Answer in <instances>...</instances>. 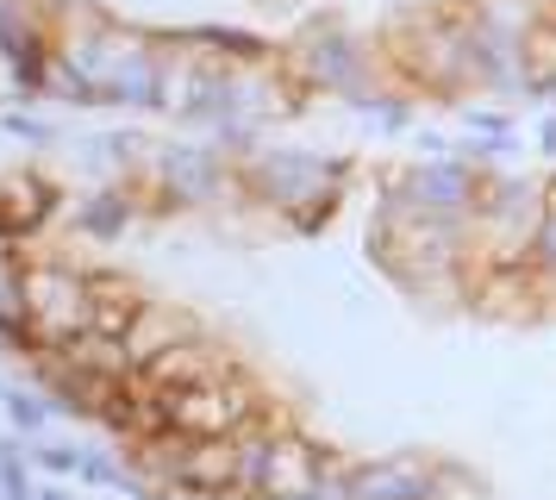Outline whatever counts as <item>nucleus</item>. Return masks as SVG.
<instances>
[{
  "label": "nucleus",
  "instance_id": "17",
  "mask_svg": "<svg viewBox=\"0 0 556 500\" xmlns=\"http://www.w3.org/2000/svg\"><path fill=\"white\" fill-rule=\"evenodd\" d=\"M0 407H7L13 432H45V420H51V400L26 395V388H0Z\"/></svg>",
  "mask_w": 556,
  "mask_h": 500
},
{
  "label": "nucleus",
  "instance_id": "10",
  "mask_svg": "<svg viewBox=\"0 0 556 500\" xmlns=\"http://www.w3.org/2000/svg\"><path fill=\"white\" fill-rule=\"evenodd\" d=\"M331 470V457L313 438H301L294 425H281L276 432V450H269V482H263V500H294L306 495L319 475Z\"/></svg>",
  "mask_w": 556,
  "mask_h": 500
},
{
  "label": "nucleus",
  "instance_id": "22",
  "mask_svg": "<svg viewBox=\"0 0 556 500\" xmlns=\"http://www.w3.org/2000/svg\"><path fill=\"white\" fill-rule=\"evenodd\" d=\"M7 132H13V138H31V145H38V138H51V125H38L31 113H7Z\"/></svg>",
  "mask_w": 556,
  "mask_h": 500
},
{
  "label": "nucleus",
  "instance_id": "15",
  "mask_svg": "<svg viewBox=\"0 0 556 500\" xmlns=\"http://www.w3.org/2000/svg\"><path fill=\"white\" fill-rule=\"evenodd\" d=\"M138 220V200H131V182H113V188H94V195L76 200V232L94 238V245H113L126 238V225Z\"/></svg>",
  "mask_w": 556,
  "mask_h": 500
},
{
  "label": "nucleus",
  "instance_id": "20",
  "mask_svg": "<svg viewBox=\"0 0 556 500\" xmlns=\"http://www.w3.org/2000/svg\"><path fill=\"white\" fill-rule=\"evenodd\" d=\"M31 463H38L45 475H56V482H70V475H81V450L76 445H38Z\"/></svg>",
  "mask_w": 556,
  "mask_h": 500
},
{
  "label": "nucleus",
  "instance_id": "1",
  "mask_svg": "<svg viewBox=\"0 0 556 500\" xmlns=\"http://www.w3.org/2000/svg\"><path fill=\"white\" fill-rule=\"evenodd\" d=\"M238 182L244 195L263 200L269 213L294 225V232H319L331 220V207L344 200L351 163L331 150H281V145H256L251 157H238Z\"/></svg>",
  "mask_w": 556,
  "mask_h": 500
},
{
  "label": "nucleus",
  "instance_id": "11",
  "mask_svg": "<svg viewBox=\"0 0 556 500\" xmlns=\"http://www.w3.org/2000/svg\"><path fill=\"white\" fill-rule=\"evenodd\" d=\"M56 220V188L45 182L38 170H13L0 175V225H7V238L20 245V238H31L38 225Z\"/></svg>",
  "mask_w": 556,
  "mask_h": 500
},
{
  "label": "nucleus",
  "instance_id": "4",
  "mask_svg": "<svg viewBox=\"0 0 556 500\" xmlns=\"http://www.w3.org/2000/svg\"><path fill=\"white\" fill-rule=\"evenodd\" d=\"M269 413V400L256 395V382L244 370H231L226 382L206 388H176L169 395V425L181 438H238L244 425H256Z\"/></svg>",
  "mask_w": 556,
  "mask_h": 500
},
{
  "label": "nucleus",
  "instance_id": "2",
  "mask_svg": "<svg viewBox=\"0 0 556 500\" xmlns=\"http://www.w3.org/2000/svg\"><path fill=\"white\" fill-rule=\"evenodd\" d=\"M20 300L38 332V357L70 350L81 332H94V295H88V270L63 263V257H38L20 263Z\"/></svg>",
  "mask_w": 556,
  "mask_h": 500
},
{
  "label": "nucleus",
  "instance_id": "8",
  "mask_svg": "<svg viewBox=\"0 0 556 500\" xmlns=\"http://www.w3.org/2000/svg\"><path fill=\"white\" fill-rule=\"evenodd\" d=\"M431 495H438V463H426V457L351 463V500H431Z\"/></svg>",
  "mask_w": 556,
  "mask_h": 500
},
{
  "label": "nucleus",
  "instance_id": "14",
  "mask_svg": "<svg viewBox=\"0 0 556 500\" xmlns=\"http://www.w3.org/2000/svg\"><path fill=\"white\" fill-rule=\"evenodd\" d=\"M88 295H94V332H106V338H126L131 320L151 300L131 275H106V270H88Z\"/></svg>",
  "mask_w": 556,
  "mask_h": 500
},
{
  "label": "nucleus",
  "instance_id": "16",
  "mask_svg": "<svg viewBox=\"0 0 556 500\" xmlns=\"http://www.w3.org/2000/svg\"><path fill=\"white\" fill-rule=\"evenodd\" d=\"M526 88L531 100L556 95V20H538L526 38Z\"/></svg>",
  "mask_w": 556,
  "mask_h": 500
},
{
  "label": "nucleus",
  "instance_id": "24",
  "mask_svg": "<svg viewBox=\"0 0 556 500\" xmlns=\"http://www.w3.org/2000/svg\"><path fill=\"white\" fill-rule=\"evenodd\" d=\"M31 500H70V495H63V488H38Z\"/></svg>",
  "mask_w": 556,
  "mask_h": 500
},
{
  "label": "nucleus",
  "instance_id": "7",
  "mask_svg": "<svg viewBox=\"0 0 556 500\" xmlns=\"http://www.w3.org/2000/svg\"><path fill=\"white\" fill-rule=\"evenodd\" d=\"M394 188L406 195L413 213L426 220H451V225H476V200H481V170H469L463 157H419L394 175Z\"/></svg>",
  "mask_w": 556,
  "mask_h": 500
},
{
  "label": "nucleus",
  "instance_id": "25",
  "mask_svg": "<svg viewBox=\"0 0 556 500\" xmlns=\"http://www.w3.org/2000/svg\"><path fill=\"white\" fill-rule=\"evenodd\" d=\"M544 300H556V275H544Z\"/></svg>",
  "mask_w": 556,
  "mask_h": 500
},
{
  "label": "nucleus",
  "instance_id": "26",
  "mask_svg": "<svg viewBox=\"0 0 556 500\" xmlns=\"http://www.w3.org/2000/svg\"><path fill=\"white\" fill-rule=\"evenodd\" d=\"M7 245H13V238H7V225H0V250H7Z\"/></svg>",
  "mask_w": 556,
  "mask_h": 500
},
{
  "label": "nucleus",
  "instance_id": "3",
  "mask_svg": "<svg viewBox=\"0 0 556 500\" xmlns=\"http://www.w3.org/2000/svg\"><path fill=\"white\" fill-rule=\"evenodd\" d=\"M281 70L294 75V88L301 95H351L363 75H376L381 70V50L369 45V38H356L351 25H338V20H313L294 38V50L281 57Z\"/></svg>",
  "mask_w": 556,
  "mask_h": 500
},
{
  "label": "nucleus",
  "instance_id": "23",
  "mask_svg": "<svg viewBox=\"0 0 556 500\" xmlns=\"http://www.w3.org/2000/svg\"><path fill=\"white\" fill-rule=\"evenodd\" d=\"M538 150H544V157H551V163H556V113H551V120H544V125H538Z\"/></svg>",
  "mask_w": 556,
  "mask_h": 500
},
{
  "label": "nucleus",
  "instance_id": "19",
  "mask_svg": "<svg viewBox=\"0 0 556 500\" xmlns=\"http://www.w3.org/2000/svg\"><path fill=\"white\" fill-rule=\"evenodd\" d=\"M463 125L476 138H513V107H463Z\"/></svg>",
  "mask_w": 556,
  "mask_h": 500
},
{
  "label": "nucleus",
  "instance_id": "6",
  "mask_svg": "<svg viewBox=\"0 0 556 500\" xmlns=\"http://www.w3.org/2000/svg\"><path fill=\"white\" fill-rule=\"evenodd\" d=\"M0 63L20 95H45L56 63V7L51 0H0Z\"/></svg>",
  "mask_w": 556,
  "mask_h": 500
},
{
  "label": "nucleus",
  "instance_id": "13",
  "mask_svg": "<svg viewBox=\"0 0 556 500\" xmlns=\"http://www.w3.org/2000/svg\"><path fill=\"white\" fill-rule=\"evenodd\" d=\"M169 45L181 50H201L213 63H226V70H256V63H269V45L256 38V32H238V25H181V32H163Z\"/></svg>",
  "mask_w": 556,
  "mask_h": 500
},
{
  "label": "nucleus",
  "instance_id": "18",
  "mask_svg": "<svg viewBox=\"0 0 556 500\" xmlns=\"http://www.w3.org/2000/svg\"><path fill=\"white\" fill-rule=\"evenodd\" d=\"M531 270H538V275H556V182H551L544 225H538V238H531Z\"/></svg>",
  "mask_w": 556,
  "mask_h": 500
},
{
  "label": "nucleus",
  "instance_id": "21",
  "mask_svg": "<svg viewBox=\"0 0 556 500\" xmlns=\"http://www.w3.org/2000/svg\"><path fill=\"white\" fill-rule=\"evenodd\" d=\"M376 125L388 132V138H401V132H413V88H394V95L381 100Z\"/></svg>",
  "mask_w": 556,
  "mask_h": 500
},
{
  "label": "nucleus",
  "instance_id": "12",
  "mask_svg": "<svg viewBox=\"0 0 556 500\" xmlns=\"http://www.w3.org/2000/svg\"><path fill=\"white\" fill-rule=\"evenodd\" d=\"M238 370L226 350L213 345V338H194V345L169 350V357H156L151 370H144V382L151 388H163V395H176V388H206V382H226V375Z\"/></svg>",
  "mask_w": 556,
  "mask_h": 500
},
{
  "label": "nucleus",
  "instance_id": "9",
  "mask_svg": "<svg viewBox=\"0 0 556 500\" xmlns=\"http://www.w3.org/2000/svg\"><path fill=\"white\" fill-rule=\"evenodd\" d=\"M194 338H206L194 313H181V307H169V300H144V313H138V320H131V332H126L131 370L144 375L156 357H169V350L194 345Z\"/></svg>",
  "mask_w": 556,
  "mask_h": 500
},
{
  "label": "nucleus",
  "instance_id": "5",
  "mask_svg": "<svg viewBox=\"0 0 556 500\" xmlns=\"http://www.w3.org/2000/svg\"><path fill=\"white\" fill-rule=\"evenodd\" d=\"M144 175L156 182V195L169 200V207H213V195L244 188L238 182V157L219 150L213 138L206 145H156Z\"/></svg>",
  "mask_w": 556,
  "mask_h": 500
}]
</instances>
